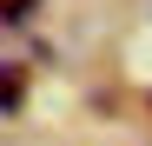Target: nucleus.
I'll list each match as a JSON object with an SVG mask.
<instances>
[{"mask_svg": "<svg viewBox=\"0 0 152 146\" xmlns=\"http://www.w3.org/2000/svg\"><path fill=\"white\" fill-rule=\"evenodd\" d=\"M33 13V0H0V20H27Z\"/></svg>", "mask_w": 152, "mask_h": 146, "instance_id": "f03ea898", "label": "nucleus"}, {"mask_svg": "<svg viewBox=\"0 0 152 146\" xmlns=\"http://www.w3.org/2000/svg\"><path fill=\"white\" fill-rule=\"evenodd\" d=\"M20 100H27V73H20V66H0V113H13Z\"/></svg>", "mask_w": 152, "mask_h": 146, "instance_id": "f257e3e1", "label": "nucleus"}]
</instances>
